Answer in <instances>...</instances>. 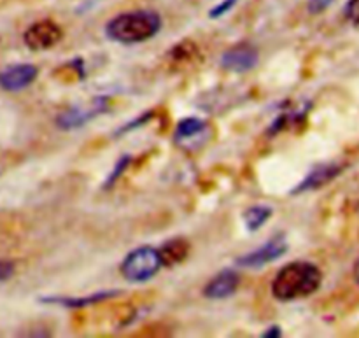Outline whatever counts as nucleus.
Wrapping results in <instances>:
<instances>
[{"mask_svg":"<svg viewBox=\"0 0 359 338\" xmlns=\"http://www.w3.org/2000/svg\"><path fill=\"white\" fill-rule=\"evenodd\" d=\"M62 39V30L53 21H37L25 32V44L34 51H44L58 44Z\"/></svg>","mask_w":359,"mask_h":338,"instance_id":"nucleus-6","label":"nucleus"},{"mask_svg":"<svg viewBox=\"0 0 359 338\" xmlns=\"http://www.w3.org/2000/svg\"><path fill=\"white\" fill-rule=\"evenodd\" d=\"M14 273V263L7 262V259H0V283L9 279Z\"/></svg>","mask_w":359,"mask_h":338,"instance_id":"nucleus-18","label":"nucleus"},{"mask_svg":"<svg viewBox=\"0 0 359 338\" xmlns=\"http://www.w3.org/2000/svg\"><path fill=\"white\" fill-rule=\"evenodd\" d=\"M161 18L153 11H133L116 16L107 23V37L121 44H137L160 32Z\"/></svg>","mask_w":359,"mask_h":338,"instance_id":"nucleus-2","label":"nucleus"},{"mask_svg":"<svg viewBox=\"0 0 359 338\" xmlns=\"http://www.w3.org/2000/svg\"><path fill=\"white\" fill-rule=\"evenodd\" d=\"M323 273L314 263L294 262L283 266L272 283V293L277 300L291 302L311 297L319 290Z\"/></svg>","mask_w":359,"mask_h":338,"instance_id":"nucleus-1","label":"nucleus"},{"mask_svg":"<svg viewBox=\"0 0 359 338\" xmlns=\"http://www.w3.org/2000/svg\"><path fill=\"white\" fill-rule=\"evenodd\" d=\"M207 128V123L202 121V119H196V118H188L184 121L179 123L177 126V132H175V139L177 140H188L191 137H198L200 133L205 132Z\"/></svg>","mask_w":359,"mask_h":338,"instance_id":"nucleus-14","label":"nucleus"},{"mask_svg":"<svg viewBox=\"0 0 359 338\" xmlns=\"http://www.w3.org/2000/svg\"><path fill=\"white\" fill-rule=\"evenodd\" d=\"M238 284H241V277L233 270H224V272L217 273L216 277L210 279L207 284L203 295L210 300H223V298L231 297L237 291Z\"/></svg>","mask_w":359,"mask_h":338,"instance_id":"nucleus-9","label":"nucleus"},{"mask_svg":"<svg viewBox=\"0 0 359 338\" xmlns=\"http://www.w3.org/2000/svg\"><path fill=\"white\" fill-rule=\"evenodd\" d=\"M235 2H237V0H224L223 4H219V6H216L210 11V18H219L223 16V14H226L228 11L235 6Z\"/></svg>","mask_w":359,"mask_h":338,"instance_id":"nucleus-16","label":"nucleus"},{"mask_svg":"<svg viewBox=\"0 0 359 338\" xmlns=\"http://www.w3.org/2000/svg\"><path fill=\"white\" fill-rule=\"evenodd\" d=\"M37 74V67L30 63H16V65L6 67L0 72V88L6 91H21L34 83Z\"/></svg>","mask_w":359,"mask_h":338,"instance_id":"nucleus-8","label":"nucleus"},{"mask_svg":"<svg viewBox=\"0 0 359 338\" xmlns=\"http://www.w3.org/2000/svg\"><path fill=\"white\" fill-rule=\"evenodd\" d=\"M280 335V328H277V326H273V328H270L269 332L263 333V337L266 338H272V337H279Z\"/></svg>","mask_w":359,"mask_h":338,"instance_id":"nucleus-19","label":"nucleus"},{"mask_svg":"<svg viewBox=\"0 0 359 338\" xmlns=\"http://www.w3.org/2000/svg\"><path fill=\"white\" fill-rule=\"evenodd\" d=\"M286 251V238H284V235H277V237L270 238V241L266 242L265 245H262V248L248 252L245 256H241V258L237 259V265L245 266V269H262V266L279 259Z\"/></svg>","mask_w":359,"mask_h":338,"instance_id":"nucleus-5","label":"nucleus"},{"mask_svg":"<svg viewBox=\"0 0 359 338\" xmlns=\"http://www.w3.org/2000/svg\"><path fill=\"white\" fill-rule=\"evenodd\" d=\"M163 266L160 251L154 248H139L130 252L121 265V273L130 283H146Z\"/></svg>","mask_w":359,"mask_h":338,"instance_id":"nucleus-3","label":"nucleus"},{"mask_svg":"<svg viewBox=\"0 0 359 338\" xmlns=\"http://www.w3.org/2000/svg\"><path fill=\"white\" fill-rule=\"evenodd\" d=\"M188 251H189V245L186 244L184 241H181V238H175V241L167 242V244L160 249L161 263H163L165 266L177 265V263H181L182 259L188 256Z\"/></svg>","mask_w":359,"mask_h":338,"instance_id":"nucleus-11","label":"nucleus"},{"mask_svg":"<svg viewBox=\"0 0 359 338\" xmlns=\"http://www.w3.org/2000/svg\"><path fill=\"white\" fill-rule=\"evenodd\" d=\"M118 291H105V293H97V295H91V297L86 298H44V302L48 304H56V305H62V307H84V305H90V304H97V302L105 300V298H111Z\"/></svg>","mask_w":359,"mask_h":338,"instance_id":"nucleus-12","label":"nucleus"},{"mask_svg":"<svg viewBox=\"0 0 359 338\" xmlns=\"http://www.w3.org/2000/svg\"><path fill=\"white\" fill-rule=\"evenodd\" d=\"M107 98L105 97H97L91 98V100L84 102V104L74 105V107L67 109L56 119V125L62 130H74L79 128V126L86 125L88 121H91L97 116L104 114L107 111Z\"/></svg>","mask_w":359,"mask_h":338,"instance_id":"nucleus-4","label":"nucleus"},{"mask_svg":"<svg viewBox=\"0 0 359 338\" xmlns=\"http://www.w3.org/2000/svg\"><path fill=\"white\" fill-rule=\"evenodd\" d=\"M258 58V49L255 46L249 44V42H241V44L224 51V55L221 56V65L231 72H249L256 67Z\"/></svg>","mask_w":359,"mask_h":338,"instance_id":"nucleus-7","label":"nucleus"},{"mask_svg":"<svg viewBox=\"0 0 359 338\" xmlns=\"http://www.w3.org/2000/svg\"><path fill=\"white\" fill-rule=\"evenodd\" d=\"M270 216H272V209H270V207H266V205L251 207V209H248L244 212L245 228L251 231L259 230V228H262L263 224L270 219Z\"/></svg>","mask_w":359,"mask_h":338,"instance_id":"nucleus-13","label":"nucleus"},{"mask_svg":"<svg viewBox=\"0 0 359 338\" xmlns=\"http://www.w3.org/2000/svg\"><path fill=\"white\" fill-rule=\"evenodd\" d=\"M346 16L354 27H359V0H349V2H347Z\"/></svg>","mask_w":359,"mask_h":338,"instance_id":"nucleus-15","label":"nucleus"},{"mask_svg":"<svg viewBox=\"0 0 359 338\" xmlns=\"http://www.w3.org/2000/svg\"><path fill=\"white\" fill-rule=\"evenodd\" d=\"M333 2H335V0H311V2H309V11L314 14L323 13V11L328 9Z\"/></svg>","mask_w":359,"mask_h":338,"instance_id":"nucleus-17","label":"nucleus"},{"mask_svg":"<svg viewBox=\"0 0 359 338\" xmlns=\"http://www.w3.org/2000/svg\"><path fill=\"white\" fill-rule=\"evenodd\" d=\"M353 273H354V280H356V283L359 284V258H358V262L354 263V270H353Z\"/></svg>","mask_w":359,"mask_h":338,"instance_id":"nucleus-20","label":"nucleus"},{"mask_svg":"<svg viewBox=\"0 0 359 338\" xmlns=\"http://www.w3.org/2000/svg\"><path fill=\"white\" fill-rule=\"evenodd\" d=\"M340 172H342V167L337 163H328V165H321V167H316L314 170L311 172V175H309V177L305 179L300 186H298L297 191L294 193H302V191H309V189L321 188V186L328 184L332 179H335Z\"/></svg>","mask_w":359,"mask_h":338,"instance_id":"nucleus-10","label":"nucleus"}]
</instances>
